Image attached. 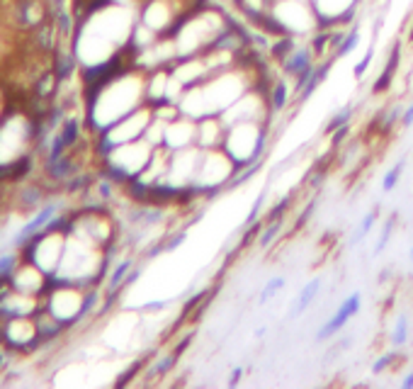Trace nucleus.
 I'll return each mask as SVG.
<instances>
[{"instance_id":"obj_24","label":"nucleus","mask_w":413,"mask_h":389,"mask_svg":"<svg viewBox=\"0 0 413 389\" xmlns=\"http://www.w3.org/2000/svg\"><path fill=\"white\" fill-rule=\"evenodd\" d=\"M406 341H409V316L399 314L396 316L394 331H392V343L396 348H401V346H406Z\"/></svg>"},{"instance_id":"obj_6","label":"nucleus","mask_w":413,"mask_h":389,"mask_svg":"<svg viewBox=\"0 0 413 389\" xmlns=\"http://www.w3.org/2000/svg\"><path fill=\"white\" fill-rule=\"evenodd\" d=\"M37 136L35 124L25 114H10L0 122V166H15L25 161V151Z\"/></svg>"},{"instance_id":"obj_17","label":"nucleus","mask_w":413,"mask_h":389,"mask_svg":"<svg viewBox=\"0 0 413 389\" xmlns=\"http://www.w3.org/2000/svg\"><path fill=\"white\" fill-rule=\"evenodd\" d=\"M292 95H294V85L287 83V78H273L270 80V88H268V100H270V107H273V112H282V109L289 107V100Z\"/></svg>"},{"instance_id":"obj_23","label":"nucleus","mask_w":413,"mask_h":389,"mask_svg":"<svg viewBox=\"0 0 413 389\" xmlns=\"http://www.w3.org/2000/svg\"><path fill=\"white\" fill-rule=\"evenodd\" d=\"M404 168H406V158H401L399 163H394V166L389 168L387 175L382 178V190H384V193H392V190H396L401 175H404Z\"/></svg>"},{"instance_id":"obj_7","label":"nucleus","mask_w":413,"mask_h":389,"mask_svg":"<svg viewBox=\"0 0 413 389\" xmlns=\"http://www.w3.org/2000/svg\"><path fill=\"white\" fill-rule=\"evenodd\" d=\"M151 119H153V107L146 102V105H141L139 109H134V112H129L126 117H122L119 122H114L112 127H107L104 131H100L102 149L107 151V149H112V146L129 144V141H136V139H144L148 124H151Z\"/></svg>"},{"instance_id":"obj_4","label":"nucleus","mask_w":413,"mask_h":389,"mask_svg":"<svg viewBox=\"0 0 413 389\" xmlns=\"http://www.w3.org/2000/svg\"><path fill=\"white\" fill-rule=\"evenodd\" d=\"M270 146V122H236L227 127L222 149L234 158L236 168L263 161Z\"/></svg>"},{"instance_id":"obj_3","label":"nucleus","mask_w":413,"mask_h":389,"mask_svg":"<svg viewBox=\"0 0 413 389\" xmlns=\"http://www.w3.org/2000/svg\"><path fill=\"white\" fill-rule=\"evenodd\" d=\"M318 30H321V22L311 0H273L268 18L261 27V32L265 35H287L297 40H309Z\"/></svg>"},{"instance_id":"obj_11","label":"nucleus","mask_w":413,"mask_h":389,"mask_svg":"<svg viewBox=\"0 0 413 389\" xmlns=\"http://www.w3.org/2000/svg\"><path fill=\"white\" fill-rule=\"evenodd\" d=\"M49 280L52 277L47 275V273L42 270L37 263H32L30 258L20 261V265L13 270V275H10V285H13L15 289H20V292H27V294H47V287H49Z\"/></svg>"},{"instance_id":"obj_25","label":"nucleus","mask_w":413,"mask_h":389,"mask_svg":"<svg viewBox=\"0 0 413 389\" xmlns=\"http://www.w3.org/2000/svg\"><path fill=\"white\" fill-rule=\"evenodd\" d=\"M285 287V277L282 275H275V277H270V280L265 282V287L261 289V294H258V304H268L270 299L275 297V294L280 292V289Z\"/></svg>"},{"instance_id":"obj_5","label":"nucleus","mask_w":413,"mask_h":389,"mask_svg":"<svg viewBox=\"0 0 413 389\" xmlns=\"http://www.w3.org/2000/svg\"><path fill=\"white\" fill-rule=\"evenodd\" d=\"M156 149L158 146H153L146 136L144 139L129 141V144H119L107 149L104 151V166H107V173L112 175L109 180L122 185L136 180L148 168Z\"/></svg>"},{"instance_id":"obj_19","label":"nucleus","mask_w":413,"mask_h":389,"mask_svg":"<svg viewBox=\"0 0 413 389\" xmlns=\"http://www.w3.org/2000/svg\"><path fill=\"white\" fill-rule=\"evenodd\" d=\"M280 232H282V219H268V222H263V229H261V234H258V246H261L263 251L270 249L273 241L280 237Z\"/></svg>"},{"instance_id":"obj_20","label":"nucleus","mask_w":413,"mask_h":389,"mask_svg":"<svg viewBox=\"0 0 413 389\" xmlns=\"http://www.w3.org/2000/svg\"><path fill=\"white\" fill-rule=\"evenodd\" d=\"M399 363H404V355H401V353H396V350L382 353L372 363V375H384L387 370H396V365H399Z\"/></svg>"},{"instance_id":"obj_27","label":"nucleus","mask_w":413,"mask_h":389,"mask_svg":"<svg viewBox=\"0 0 413 389\" xmlns=\"http://www.w3.org/2000/svg\"><path fill=\"white\" fill-rule=\"evenodd\" d=\"M374 61V44H370V49L365 52V56L360 59V61L355 64V68H352V76H355V80H362L367 76V71H370V66Z\"/></svg>"},{"instance_id":"obj_30","label":"nucleus","mask_w":413,"mask_h":389,"mask_svg":"<svg viewBox=\"0 0 413 389\" xmlns=\"http://www.w3.org/2000/svg\"><path fill=\"white\" fill-rule=\"evenodd\" d=\"M241 377H244V368H234V370H231V377H229V385H231V387L239 385Z\"/></svg>"},{"instance_id":"obj_13","label":"nucleus","mask_w":413,"mask_h":389,"mask_svg":"<svg viewBox=\"0 0 413 389\" xmlns=\"http://www.w3.org/2000/svg\"><path fill=\"white\" fill-rule=\"evenodd\" d=\"M360 309H362V292H350L348 297L340 302L338 309L333 311V316H330L326 324L316 331V341H328V338H333L335 333H340Z\"/></svg>"},{"instance_id":"obj_26","label":"nucleus","mask_w":413,"mask_h":389,"mask_svg":"<svg viewBox=\"0 0 413 389\" xmlns=\"http://www.w3.org/2000/svg\"><path fill=\"white\" fill-rule=\"evenodd\" d=\"M396 222H399V215H394L389 217V222L384 224V229H382V237H379V241H377V246H374V256H379L382 253L384 249H387V244L392 241V234H394V227H396Z\"/></svg>"},{"instance_id":"obj_22","label":"nucleus","mask_w":413,"mask_h":389,"mask_svg":"<svg viewBox=\"0 0 413 389\" xmlns=\"http://www.w3.org/2000/svg\"><path fill=\"white\" fill-rule=\"evenodd\" d=\"M352 114H355V107L352 105L340 107L338 112L330 117V122L326 124V134H333V131H338L340 127H348V124L352 122Z\"/></svg>"},{"instance_id":"obj_33","label":"nucleus","mask_w":413,"mask_h":389,"mask_svg":"<svg viewBox=\"0 0 413 389\" xmlns=\"http://www.w3.org/2000/svg\"><path fill=\"white\" fill-rule=\"evenodd\" d=\"M409 42L413 44V27H411V35H409Z\"/></svg>"},{"instance_id":"obj_31","label":"nucleus","mask_w":413,"mask_h":389,"mask_svg":"<svg viewBox=\"0 0 413 389\" xmlns=\"http://www.w3.org/2000/svg\"><path fill=\"white\" fill-rule=\"evenodd\" d=\"M401 387H404V389H413V370L406 372V377L401 380Z\"/></svg>"},{"instance_id":"obj_34","label":"nucleus","mask_w":413,"mask_h":389,"mask_svg":"<svg viewBox=\"0 0 413 389\" xmlns=\"http://www.w3.org/2000/svg\"><path fill=\"white\" fill-rule=\"evenodd\" d=\"M411 263H413V249H411Z\"/></svg>"},{"instance_id":"obj_29","label":"nucleus","mask_w":413,"mask_h":389,"mask_svg":"<svg viewBox=\"0 0 413 389\" xmlns=\"http://www.w3.org/2000/svg\"><path fill=\"white\" fill-rule=\"evenodd\" d=\"M413 124V100H411V105L404 109V112H401V127H406L409 129Z\"/></svg>"},{"instance_id":"obj_12","label":"nucleus","mask_w":413,"mask_h":389,"mask_svg":"<svg viewBox=\"0 0 413 389\" xmlns=\"http://www.w3.org/2000/svg\"><path fill=\"white\" fill-rule=\"evenodd\" d=\"M163 146L168 151H180V149L197 146V119L187 117V114H180L173 122L165 124Z\"/></svg>"},{"instance_id":"obj_16","label":"nucleus","mask_w":413,"mask_h":389,"mask_svg":"<svg viewBox=\"0 0 413 389\" xmlns=\"http://www.w3.org/2000/svg\"><path fill=\"white\" fill-rule=\"evenodd\" d=\"M321 285H323L321 277H311V280L306 282L304 287H301V292L297 294L294 302L289 304V314H287L289 319H297V316H301L313 302H316L318 292H321Z\"/></svg>"},{"instance_id":"obj_9","label":"nucleus","mask_w":413,"mask_h":389,"mask_svg":"<svg viewBox=\"0 0 413 389\" xmlns=\"http://www.w3.org/2000/svg\"><path fill=\"white\" fill-rule=\"evenodd\" d=\"M321 27H350L355 22L360 0H311Z\"/></svg>"},{"instance_id":"obj_14","label":"nucleus","mask_w":413,"mask_h":389,"mask_svg":"<svg viewBox=\"0 0 413 389\" xmlns=\"http://www.w3.org/2000/svg\"><path fill=\"white\" fill-rule=\"evenodd\" d=\"M224 136H227V124H224L222 114L197 119V146L200 149H222Z\"/></svg>"},{"instance_id":"obj_1","label":"nucleus","mask_w":413,"mask_h":389,"mask_svg":"<svg viewBox=\"0 0 413 389\" xmlns=\"http://www.w3.org/2000/svg\"><path fill=\"white\" fill-rule=\"evenodd\" d=\"M146 76L148 71L129 66L104 83L88 88V95H90L88 117H90L92 127L104 131L129 112L146 105Z\"/></svg>"},{"instance_id":"obj_8","label":"nucleus","mask_w":413,"mask_h":389,"mask_svg":"<svg viewBox=\"0 0 413 389\" xmlns=\"http://www.w3.org/2000/svg\"><path fill=\"white\" fill-rule=\"evenodd\" d=\"M85 299H88V292L80 285L56 282V289H52V292L44 297V306H47L59 321H64V324L68 326V324H73V321L83 319Z\"/></svg>"},{"instance_id":"obj_15","label":"nucleus","mask_w":413,"mask_h":389,"mask_svg":"<svg viewBox=\"0 0 413 389\" xmlns=\"http://www.w3.org/2000/svg\"><path fill=\"white\" fill-rule=\"evenodd\" d=\"M399 64H401V42H394L387 64H384L382 73L377 76V80H374V85H372V95H384V92L392 88L394 78H396V71H399Z\"/></svg>"},{"instance_id":"obj_18","label":"nucleus","mask_w":413,"mask_h":389,"mask_svg":"<svg viewBox=\"0 0 413 389\" xmlns=\"http://www.w3.org/2000/svg\"><path fill=\"white\" fill-rule=\"evenodd\" d=\"M357 44H360V25H357V22H352L348 30H345L343 42H340L338 52H335V61H338V59L350 56V54L357 49Z\"/></svg>"},{"instance_id":"obj_10","label":"nucleus","mask_w":413,"mask_h":389,"mask_svg":"<svg viewBox=\"0 0 413 389\" xmlns=\"http://www.w3.org/2000/svg\"><path fill=\"white\" fill-rule=\"evenodd\" d=\"M3 338H5V343L15 350L30 348V346H35L37 341H42L35 316H10V319H5Z\"/></svg>"},{"instance_id":"obj_21","label":"nucleus","mask_w":413,"mask_h":389,"mask_svg":"<svg viewBox=\"0 0 413 389\" xmlns=\"http://www.w3.org/2000/svg\"><path fill=\"white\" fill-rule=\"evenodd\" d=\"M377 219H379V207H374L372 212H367V215H365V219L360 222V227L355 229V234H352V239H350V246L362 244V241L367 239V234L372 232V227L377 224Z\"/></svg>"},{"instance_id":"obj_28","label":"nucleus","mask_w":413,"mask_h":389,"mask_svg":"<svg viewBox=\"0 0 413 389\" xmlns=\"http://www.w3.org/2000/svg\"><path fill=\"white\" fill-rule=\"evenodd\" d=\"M263 205H265V195H261L256 202H253L251 212H248V217H246V222H244V229H246V227H253V224H258V222H263V219H261Z\"/></svg>"},{"instance_id":"obj_2","label":"nucleus","mask_w":413,"mask_h":389,"mask_svg":"<svg viewBox=\"0 0 413 389\" xmlns=\"http://www.w3.org/2000/svg\"><path fill=\"white\" fill-rule=\"evenodd\" d=\"M234 22L236 20L229 15L227 5H219L214 0H209L202 8H197L170 35V40L175 44V52H178V59L205 54Z\"/></svg>"},{"instance_id":"obj_32","label":"nucleus","mask_w":413,"mask_h":389,"mask_svg":"<svg viewBox=\"0 0 413 389\" xmlns=\"http://www.w3.org/2000/svg\"><path fill=\"white\" fill-rule=\"evenodd\" d=\"M265 333H268V328H265V326H261V328H258V331H256V338H263V336H265Z\"/></svg>"}]
</instances>
